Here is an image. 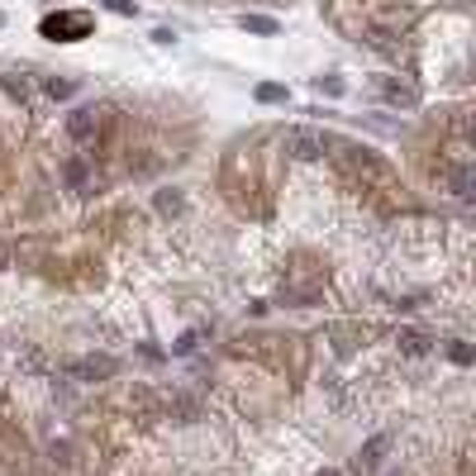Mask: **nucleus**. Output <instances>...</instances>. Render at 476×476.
<instances>
[{
    "instance_id": "nucleus-1",
    "label": "nucleus",
    "mask_w": 476,
    "mask_h": 476,
    "mask_svg": "<svg viewBox=\"0 0 476 476\" xmlns=\"http://www.w3.org/2000/svg\"><path fill=\"white\" fill-rule=\"evenodd\" d=\"M86 34H91V14L86 10H62V14L43 19V38H58V43H72V38H86Z\"/></svg>"
},
{
    "instance_id": "nucleus-2",
    "label": "nucleus",
    "mask_w": 476,
    "mask_h": 476,
    "mask_svg": "<svg viewBox=\"0 0 476 476\" xmlns=\"http://www.w3.org/2000/svg\"><path fill=\"white\" fill-rule=\"evenodd\" d=\"M290 148H295L300 158H319V153H324V138H314V134H290Z\"/></svg>"
},
{
    "instance_id": "nucleus-3",
    "label": "nucleus",
    "mask_w": 476,
    "mask_h": 476,
    "mask_svg": "<svg viewBox=\"0 0 476 476\" xmlns=\"http://www.w3.org/2000/svg\"><path fill=\"white\" fill-rule=\"evenodd\" d=\"M238 24H243L248 34H277V19H267V14H243Z\"/></svg>"
},
{
    "instance_id": "nucleus-4",
    "label": "nucleus",
    "mask_w": 476,
    "mask_h": 476,
    "mask_svg": "<svg viewBox=\"0 0 476 476\" xmlns=\"http://www.w3.org/2000/svg\"><path fill=\"white\" fill-rule=\"evenodd\" d=\"M258 100H262V105H277V100H286V86L267 82V86H258Z\"/></svg>"
},
{
    "instance_id": "nucleus-5",
    "label": "nucleus",
    "mask_w": 476,
    "mask_h": 476,
    "mask_svg": "<svg viewBox=\"0 0 476 476\" xmlns=\"http://www.w3.org/2000/svg\"><path fill=\"white\" fill-rule=\"evenodd\" d=\"M314 86H319V91H329V95H338V91H343V82H338V77H329V82H324V77H319V82H314Z\"/></svg>"
},
{
    "instance_id": "nucleus-6",
    "label": "nucleus",
    "mask_w": 476,
    "mask_h": 476,
    "mask_svg": "<svg viewBox=\"0 0 476 476\" xmlns=\"http://www.w3.org/2000/svg\"><path fill=\"white\" fill-rule=\"evenodd\" d=\"M105 5H110L114 14H134V5H129V0H105Z\"/></svg>"
}]
</instances>
